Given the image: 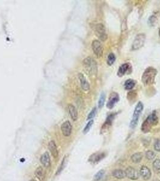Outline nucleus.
Returning <instances> with one entry per match:
<instances>
[{"label": "nucleus", "mask_w": 160, "mask_h": 181, "mask_svg": "<svg viewBox=\"0 0 160 181\" xmlns=\"http://www.w3.org/2000/svg\"><path fill=\"white\" fill-rule=\"evenodd\" d=\"M157 74L158 71L156 69L152 67H148L144 70L141 77V81L143 85L144 86L153 85L155 83Z\"/></svg>", "instance_id": "obj_1"}, {"label": "nucleus", "mask_w": 160, "mask_h": 181, "mask_svg": "<svg viewBox=\"0 0 160 181\" xmlns=\"http://www.w3.org/2000/svg\"><path fill=\"white\" fill-rule=\"evenodd\" d=\"M83 67L86 72L90 76H95L98 73V63L96 60L91 57H88L83 60Z\"/></svg>", "instance_id": "obj_2"}, {"label": "nucleus", "mask_w": 160, "mask_h": 181, "mask_svg": "<svg viewBox=\"0 0 160 181\" xmlns=\"http://www.w3.org/2000/svg\"><path fill=\"white\" fill-rule=\"evenodd\" d=\"M158 123V118L156 115V111H154L149 115L146 120L143 122L141 126V131L144 133L149 132L152 127L156 125Z\"/></svg>", "instance_id": "obj_3"}, {"label": "nucleus", "mask_w": 160, "mask_h": 181, "mask_svg": "<svg viewBox=\"0 0 160 181\" xmlns=\"http://www.w3.org/2000/svg\"><path fill=\"white\" fill-rule=\"evenodd\" d=\"M143 108H144V106H143V103L141 101H139L137 103V105H136V108L134 111V113H133L132 119L130 123L131 128L134 129L137 125L139 117L143 110Z\"/></svg>", "instance_id": "obj_4"}, {"label": "nucleus", "mask_w": 160, "mask_h": 181, "mask_svg": "<svg viewBox=\"0 0 160 181\" xmlns=\"http://www.w3.org/2000/svg\"><path fill=\"white\" fill-rule=\"evenodd\" d=\"M146 41V35L144 33H139L136 36L134 41L132 42L131 50L132 51H136L141 48Z\"/></svg>", "instance_id": "obj_5"}, {"label": "nucleus", "mask_w": 160, "mask_h": 181, "mask_svg": "<svg viewBox=\"0 0 160 181\" xmlns=\"http://www.w3.org/2000/svg\"><path fill=\"white\" fill-rule=\"evenodd\" d=\"M95 33L96 36L102 41H105L108 38V35L106 33V29L102 24H98L95 26Z\"/></svg>", "instance_id": "obj_6"}, {"label": "nucleus", "mask_w": 160, "mask_h": 181, "mask_svg": "<svg viewBox=\"0 0 160 181\" xmlns=\"http://www.w3.org/2000/svg\"><path fill=\"white\" fill-rule=\"evenodd\" d=\"M91 48L93 53L97 57H101L103 55V47L100 41L94 40L91 43Z\"/></svg>", "instance_id": "obj_7"}, {"label": "nucleus", "mask_w": 160, "mask_h": 181, "mask_svg": "<svg viewBox=\"0 0 160 181\" xmlns=\"http://www.w3.org/2000/svg\"><path fill=\"white\" fill-rule=\"evenodd\" d=\"M132 73V65L129 62L125 63L119 67L117 71V75L120 77H122L126 74H129Z\"/></svg>", "instance_id": "obj_8"}, {"label": "nucleus", "mask_w": 160, "mask_h": 181, "mask_svg": "<svg viewBox=\"0 0 160 181\" xmlns=\"http://www.w3.org/2000/svg\"><path fill=\"white\" fill-rule=\"evenodd\" d=\"M120 97L119 94L116 92H113L110 94L109 101L106 103V108L109 109H113L117 103L119 102Z\"/></svg>", "instance_id": "obj_9"}, {"label": "nucleus", "mask_w": 160, "mask_h": 181, "mask_svg": "<svg viewBox=\"0 0 160 181\" xmlns=\"http://www.w3.org/2000/svg\"><path fill=\"white\" fill-rule=\"evenodd\" d=\"M61 130L64 136H69L72 133V126L70 121H66L65 122H64L61 126Z\"/></svg>", "instance_id": "obj_10"}, {"label": "nucleus", "mask_w": 160, "mask_h": 181, "mask_svg": "<svg viewBox=\"0 0 160 181\" xmlns=\"http://www.w3.org/2000/svg\"><path fill=\"white\" fill-rule=\"evenodd\" d=\"M125 175L127 177L132 180H136L139 177L138 172L131 167H128L125 170Z\"/></svg>", "instance_id": "obj_11"}, {"label": "nucleus", "mask_w": 160, "mask_h": 181, "mask_svg": "<svg viewBox=\"0 0 160 181\" xmlns=\"http://www.w3.org/2000/svg\"><path fill=\"white\" fill-rule=\"evenodd\" d=\"M78 79L80 82V84H81V86L82 89L85 90V91H87L90 89V84L89 82L87 81L86 77L82 74L79 73L78 74Z\"/></svg>", "instance_id": "obj_12"}, {"label": "nucleus", "mask_w": 160, "mask_h": 181, "mask_svg": "<svg viewBox=\"0 0 160 181\" xmlns=\"http://www.w3.org/2000/svg\"><path fill=\"white\" fill-rule=\"evenodd\" d=\"M48 149L51 153L52 157L54 158H57L59 157V152L57 147L54 141H51L48 143Z\"/></svg>", "instance_id": "obj_13"}, {"label": "nucleus", "mask_w": 160, "mask_h": 181, "mask_svg": "<svg viewBox=\"0 0 160 181\" xmlns=\"http://www.w3.org/2000/svg\"><path fill=\"white\" fill-rule=\"evenodd\" d=\"M140 175L144 180H148L151 178V172L148 167L143 165L140 169Z\"/></svg>", "instance_id": "obj_14"}, {"label": "nucleus", "mask_w": 160, "mask_h": 181, "mask_svg": "<svg viewBox=\"0 0 160 181\" xmlns=\"http://www.w3.org/2000/svg\"><path fill=\"white\" fill-rule=\"evenodd\" d=\"M40 161L41 164L45 167H49L51 166V159L48 152H45L42 155Z\"/></svg>", "instance_id": "obj_15"}, {"label": "nucleus", "mask_w": 160, "mask_h": 181, "mask_svg": "<svg viewBox=\"0 0 160 181\" xmlns=\"http://www.w3.org/2000/svg\"><path fill=\"white\" fill-rule=\"evenodd\" d=\"M68 110L71 117L74 121H76L78 119V112L76 108L72 104L68 105Z\"/></svg>", "instance_id": "obj_16"}, {"label": "nucleus", "mask_w": 160, "mask_h": 181, "mask_svg": "<svg viewBox=\"0 0 160 181\" xmlns=\"http://www.w3.org/2000/svg\"><path fill=\"white\" fill-rule=\"evenodd\" d=\"M136 85V80H134V79H129L126 81H125L124 83V87L126 90H131L132 89H133V88L135 87Z\"/></svg>", "instance_id": "obj_17"}, {"label": "nucleus", "mask_w": 160, "mask_h": 181, "mask_svg": "<svg viewBox=\"0 0 160 181\" xmlns=\"http://www.w3.org/2000/svg\"><path fill=\"white\" fill-rule=\"evenodd\" d=\"M36 177L40 180L43 181L45 178V173L42 167H39L35 171Z\"/></svg>", "instance_id": "obj_18"}, {"label": "nucleus", "mask_w": 160, "mask_h": 181, "mask_svg": "<svg viewBox=\"0 0 160 181\" xmlns=\"http://www.w3.org/2000/svg\"><path fill=\"white\" fill-rule=\"evenodd\" d=\"M105 157L104 153H95L90 157L89 161L93 162H98L103 159Z\"/></svg>", "instance_id": "obj_19"}, {"label": "nucleus", "mask_w": 160, "mask_h": 181, "mask_svg": "<svg viewBox=\"0 0 160 181\" xmlns=\"http://www.w3.org/2000/svg\"><path fill=\"white\" fill-rule=\"evenodd\" d=\"M116 113H112V114L109 115L108 117L106 118V120L105 122L104 123L103 126L102 127V129H104L105 127L106 128V127H108L109 126H111L113 121L114 120V119L116 117Z\"/></svg>", "instance_id": "obj_20"}, {"label": "nucleus", "mask_w": 160, "mask_h": 181, "mask_svg": "<svg viewBox=\"0 0 160 181\" xmlns=\"http://www.w3.org/2000/svg\"><path fill=\"white\" fill-rule=\"evenodd\" d=\"M137 92L135 91V90H131V91L128 93L127 98L131 104L136 101V100H137Z\"/></svg>", "instance_id": "obj_21"}, {"label": "nucleus", "mask_w": 160, "mask_h": 181, "mask_svg": "<svg viewBox=\"0 0 160 181\" xmlns=\"http://www.w3.org/2000/svg\"><path fill=\"white\" fill-rule=\"evenodd\" d=\"M113 176L119 179H124L125 176V172H124L122 170H115L113 171Z\"/></svg>", "instance_id": "obj_22"}, {"label": "nucleus", "mask_w": 160, "mask_h": 181, "mask_svg": "<svg viewBox=\"0 0 160 181\" xmlns=\"http://www.w3.org/2000/svg\"><path fill=\"white\" fill-rule=\"evenodd\" d=\"M143 158V154L140 152L136 153L131 156V160L134 163H139Z\"/></svg>", "instance_id": "obj_23"}, {"label": "nucleus", "mask_w": 160, "mask_h": 181, "mask_svg": "<svg viewBox=\"0 0 160 181\" xmlns=\"http://www.w3.org/2000/svg\"><path fill=\"white\" fill-rule=\"evenodd\" d=\"M153 170L156 174L160 173V160L156 159L153 162Z\"/></svg>", "instance_id": "obj_24"}, {"label": "nucleus", "mask_w": 160, "mask_h": 181, "mask_svg": "<svg viewBox=\"0 0 160 181\" xmlns=\"http://www.w3.org/2000/svg\"><path fill=\"white\" fill-rule=\"evenodd\" d=\"M105 98H106V96H105V94L103 92L101 93L100 97H99V99L98 100V108L99 109H101L102 108H103L104 103L105 101Z\"/></svg>", "instance_id": "obj_25"}, {"label": "nucleus", "mask_w": 160, "mask_h": 181, "mask_svg": "<svg viewBox=\"0 0 160 181\" xmlns=\"http://www.w3.org/2000/svg\"><path fill=\"white\" fill-rule=\"evenodd\" d=\"M116 56L114 53H110L107 57V61H106V63L109 65V66H111L114 63L115 60H116Z\"/></svg>", "instance_id": "obj_26"}, {"label": "nucleus", "mask_w": 160, "mask_h": 181, "mask_svg": "<svg viewBox=\"0 0 160 181\" xmlns=\"http://www.w3.org/2000/svg\"><path fill=\"white\" fill-rule=\"evenodd\" d=\"M156 22H157L156 17L155 15H152L149 18L148 23V25H149V26L153 27L155 25Z\"/></svg>", "instance_id": "obj_27"}, {"label": "nucleus", "mask_w": 160, "mask_h": 181, "mask_svg": "<svg viewBox=\"0 0 160 181\" xmlns=\"http://www.w3.org/2000/svg\"><path fill=\"white\" fill-rule=\"evenodd\" d=\"M93 123H94V121H93V120H91L90 121H89L88 122V123L86 124V127H84V130H83V133L84 134H87V133H88L89 132V131L90 130L91 126L93 124Z\"/></svg>", "instance_id": "obj_28"}, {"label": "nucleus", "mask_w": 160, "mask_h": 181, "mask_svg": "<svg viewBox=\"0 0 160 181\" xmlns=\"http://www.w3.org/2000/svg\"><path fill=\"white\" fill-rule=\"evenodd\" d=\"M155 153L154 152L151 150H148L146 152V158L149 161L152 160L155 158Z\"/></svg>", "instance_id": "obj_29"}, {"label": "nucleus", "mask_w": 160, "mask_h": 181, "mask_svg": "<svg viewBox=\"0 0 160 181\" xmlns=\"http://www.w3.org/2000/svg\"><path fill=\"white\" fill-rule=\"evenodd\" d=\"M104 170H99L94 176V181H99L103 177L104 175Z\"/></svg>", "instance_id": "obj_30"}, {"label": "nucleus", "mask_w": 160, "mask_h": 181, "mask_svg": "<svg viewBox=\"0 0 160 181\" xmlns=\"http://www.w3.org/2000/svg\"><path fill=\"white\" fill-rule=\"evenodd\" d=\"M97 113V109L96 107H94L92 110L91 111V112L89 113L88 117H87V120H91L93 118L95 117V115Z\"/></svg>", "instance_id": "obj_31"}, {"label": "nucleus", "mask_w": 160, "mask_h": 181, "mask_svg": "<svg viewBox=\"0 0 160 181\" xmlns=\"http://www.w3.org/2000/svg\"><path fill=\"white\" fill-rule=\"evenodd\" d=\"M66 158L64 157V159H63V161H62V162H61V164L60 167L59 168L58 170L57 171L56 175H59L60 172H62V170H63V169L64 168V166H65V165H66Z\"/></svg>", "instance_id": "obj_32"}, {"label": "nucleus", "mask_w": 160, "mask_h": 181, "mask_svg": "<svg viewBox=\"0 0 160 181\" xmlns=\"http://www.w3.org/2000/svg\"><path fill=\"white\" fill-rule=\"evenodd\" d=\"M154 149L155 150L159 152L160 151V139H157L154 144Z\"/></svg>", "instance_id": "obj_33"}, {"label": "nucleus", "mask_w": 160, "mask_h": 181, "mask_svg": "<svg viewBox=\"0 0 160 181\" xmlns=\"http://www.w3.org/2000/svg\"><path fill=\"white\" fill-rule=\"evenodd\" d=\"M30 181H36V180L35 179H31Z\"/></svg>", "instance_id": "obj_34"}, {"label": "nucleus", "mask_w": 160, "mask_h": 181, "mask_svg": "<svg viewBox=\"0 0 160 181\" xmlns=\"http://www.w3.org/2000/svg\"><path fill=\"white\" fill-rule=\"evenodd\" d=\"M154 181H160L159 179H155V180H154Z\"/></svg>", "instance_id": "obj_35"}, {"label": "nucleus", "mask_w": 160, "mask_h": 181, "mask_svg": "<svg viewBox=\"0 0 160 181\" xmlns=\"http://www.w3.org/2000/svg\"><path fill=\"white\" fill-rule=\"evenodd\" d=\"M159 36H160V29H159Z\"/></svg>", "instance_id": "obj_36"}]
</instances>
